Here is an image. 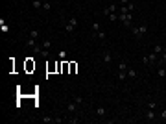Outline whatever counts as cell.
<instances>
[{
	"mask_svg": "<svg viewBox=\"0 0 166 124\" xmlns=\"http://www.w3.org/2000/svg\"><path fill=\"white\" fill-rule=\"evenodd\" d=\"M76 26H78V19L72 17V19H68V22L65 24V32H67V33H72V32L76 30Z\"/></svg>",
	"mask_w": 166,
	"mask_h": 124,
	"instance_id": "1",
	"label": "cell"
},
{
	"mask_svg": "<svg viewBox=\"0 0 166 124\" xmlns=\"http://www.w3.org/2000/svg\"><path fill=\"white\" fill-rule=\"evenodd\" d=\"M103 13H105L107 17H109L111 13H118V6H116V4H111L109 8H105V9H103Z\"/></svg>",
	"mask_w": 166,
	"mask_h": 124,
	"instance_id": "2",
	"label": "cell"
},
{
	"mask_svg": "<svg viewBox=\"0 0 166 124\" xmlns=\"http://www.w3.org/2000/svg\"><path fill=\"white\" fill-rule=\"evenodd\" d=\"M26 70H28V72L35 70V61H33L31 57H28V59H26Z\"/></svg>",
	"mask_w": 166,
	"mask_h": 124,
	"instance_id": "3",
	"label": "cell"
},
{
	"mask_svg": "<svg viewBox=\"0 0 166 124\" xmlns=\"http://www.w3.org/2000/svg\"><path fill=\"white\" fill-rule=\"evenodd\" d=\"M111 59H113L111 52H109V50H105V52H103V63H111Z\"/></svg>",
	"mask_w": 166,
	"mask_h": 124,
	"instance_id": "4",
	"label": "cell"
},
{
	"mask_svg": "<svg viewBox=\"0 0 166 124\" xmlns=\"http://www.w3.org/2000/svg\"><path fill=\"white\" fill-rule=\"evenodd\" d=\"M127 69H129V67H127V63H126V61H120L118 70H120V72H127Z\"/></svg>",
	"mask_w": 166,
	"mask_h": 124,
	"instance_id": "5",
	"label": "cell"
},
{
	"mask_svg": "<svg viewBox=\"0 0 166 124\" xmlns=\"http://www.w3.org/2000/svg\"><path fill=\"white\" fill-rule=\"evenodd\" d=\"M68 69H70V63L63 61V63H61V72H63V74H67V72H68Z\"/></svg>",
	"mask_w": 166,
	"mask_h": 124,
	"instance_id": "6",
	"label": "cell"
},
{
	"mask_svg": "<svg viewBox=\"0 0 166 124\" xmlns=\"http://www.w3.org/2000/svg\"><path fill=\"white\" fill-rule=\"evenodd\" d=\"M67 109H68V113H74L78 109V104H76V102H70V104L67 106Z\"/></svg>",
	"mask_w": 166,
	"mask_h": 124,
	"instance_id": "7",
	"label": "cell"
},
{
	"mask_svg": "<svg viewBox=\"0 0 166 124\" xmlns=\"http://www.w3.org/2000/svg\"><path fill=\"white\" fill-rule=\"evenodd\" d=\"M96 115H98V117H103V115H105V108H103V106H98V108H96Z\"/></svg>",
	"mask_w": 166,
	"mask_h": 124,
	"instance_id": "8",
	"label": "cell"
},
{
	"mask_svg": "<svg viewBox=\"0 0 166 124\" xmlns=\"http://www.w3.org/2000/svg\"><path fill=\"white\" fill-rule=\"evenodd\" d=\"M76 70H78V63H70V69H68V74H76Z\"/></svg>",
	"mask_w": 166,
	"mask_h": 124,
	"instance_id": "9",
	"label": "cell"
},
{
	"mask_svg": "<svg viewBox=\"0 0 166 124\" xmlns=\"http://www.w3.org/2000/svg\"><path fill=\"white\" fill-rule=\"evenodd\" d=\"M162 48H164L162 45H155V46H153V52H155L157 56H161V54H162Z\"/></svg>",
	"mask_w": 166,
	"mask_h": 124,
	"instance_id": "10",
	"label": "cell"
},
{
	"mask_svg": "<svg viewBox=\"0 0 166 124\" xmlns=\"http://www.w3.org/2000/svg\"><path fill=\"white\" fill-rule=\"evenodd\" d=\"M157 76H159V78H164V76H166V69H164L162 65L159 67V70H157Z\"/></svg>",
	"mask_w": 166,
	"mask_h": 124,
	"instance_id": "11",
	"label": "cell"
},
{
	"mask_svg": "<svg viewBox=\"0 0 166 124\" xmlns=\"http://www.w3.org/2000/svg\"><path fill=\"white\" fill-rule=\"evenodd\" d=\"M146 119H148V120H153V119H155V113H153V109H148V111H146Z\"/></svg>",
	"mask_w": 166,
	"mask_h": 124,
	"instance_id": "12",
	"label": "cell"
},
{
	"mask_svg": "<svg viewBox=\"0 0 166 124\" xmlns=\"http://www.w3.org/2000/svg\"><path fill=\"white\" fill-rule=\"evenodd\" d=\"M33 8L35 9H41V8H43V0H33Z\"/></svg>",
	"mask_w": 166,
	"mask_h": 124,
	"instance_id": "13",
	"label": "cell"
},
{
	"mask_svg": "<svg viewBox=\"0 0 166 124\" xmlns=\"http://www.w3.org/2000/svg\"><path fill=\"white\" fill-rule=\"evenodd\" d=\"M127 78H137V72H135V69H127Z\"/></svg>",
	"mask_w": 166,
	"mask_h": 124,
	"instance_id": "14",
	"label": "cell"
},
{
	"mask_svg": "<svg viewBox=\"0 0 166 124\" xmlns=\"http://www.w3.org/2000/svg\"><path fill=\"white\" fill-rule=\"evenodd\" d=\"M41 46H43V48H44V50H48V48H50V46H52V43H50V41H48V39H46V41H43V43H41Z\"/></svg>",
	"mask_w": 166,
	"mask_h": 124,
	"instance_id": "15",
	"label": "cell"
},
{
	"mask_svg": "<svg viewBox=\"0 0 166 124\" xmlns=\"http://www.w3.org/2000/svg\"><path fill=\"white\" fill-rule=\"evenodd\" d=\"M96 35H98L100 41H105V32H101V30H100V32H96Z\"/></svg>",
	"mask_w": 166,
	"mask_h": 124,
	"instance_id": "16",
	"label": "cell"
},
{
	"mask_svg": "<svg viewBox=\"0 0 166 124\" xmlns=\"http://www.w3.org/2000/svg\"><path fill=\"white\" fill-rule=\"evenodd\" d=\"M118 15H120V13H111V15H109V20H113V22H114V20H118Z\"/></svg>",
	"mask_w": 166,
	"mask_h": 124,
	"instance_id": "17",
	"label": "cell"
},
{
	"mask_svg": "<svg viewBox=\"0 0 166 124\" xmlns=\"http://www.w3.org/2000/svg\"><path fill=\"white\" fill-rule=\"evenodd\" d=\"M43 9L50 11V9H52V4H50V2H43Z\"/></svg>",
	"mask_w": 166,
	"mask_h": 124,
	"instance_id": "18",
	"label": "cell"
},
{
	"mask_svg": "<svg viewBox=\"0 0 166 124\" xmlns=\"http://www.w3.org/2000/svg\"><path fill=\"white\" fill-rule=\"evenodd\" d=\"M30 37H31V39H37V37H39V32H37V30H31V32H30Z\"/></svg>",
	"mask_w": 166,
	"mask_h": 124,
	"instance_id": "19",
	"label": "cell"
},
{
	"mask_svg": "<svg viewBox=\"0 0 166 124\" xmlns=\"http://www.w3.org/2000/svg\"><path fill=\"white\" fill-rule=\"evenodd\" d=\"M126 78H127V72H120V74H118V80H120V81H124Z\"/></svg>",
	"mask_w": 166,
	"mask_h": 124,
	"instance_id": "20",
	"label": "cell"
},
{
	"mask_svg": "<svg viewBox=\"0 0 166 124\" xmlns=\"http://www.w3.org/2000/svg\"><path fill=\"white\" fill-rule=\"evenodd\" d=\"M92 32H100V22H92Z\"/></svg>",
	"mask_w": 166,
	"mask_h": 124,
	"instance_id": "21",
	"label": "cell"
},
{
	"mask_svg": "<svg viewBox=\"0 0 166 124\" xmlns=\"http://www.w3.org/2000/svg\"><path fill=\"white\" fill-rule=\"evenodd\" d=\"M161 59H162V61H166V46L162 48V54H161Z\"/></svg>",
	"mask_w": 166,
	"mask_h": 124,
	"instance_id": "22",
	"label": "cell"
},
{
	"mask_svg": "<svg viewBox=\"0 0 166 124\" xmlns=\"http://www.w3.org/2000/svg\"><path fill=\"white\" fill-rule=\"evenodd\" d=\"M74 102H76V104H81V102H83V96H76Z\"/></svg>",
	"mask_w": 166,
	"mask_h": 124,
	"instance_id": "23",
	"label": "cell"
},
{
	"mask_svg": "<svg viewBox=\"0 0 166 124\" xmlns=\"http://www.w3.org/2000/svg\"><path fill=\"white\" fill-rule=\"evenodd\" d=\"M59 57H61V59H65V57H67V52H65V50H61V52H59Z\"/></svg>",
	"mask_w": 166,
	"mask_h": 124,
	"instance_id": "24",
	"label": "cell"
},
{
	"mask_svg": "<svg viewBox=\"0 0 166 124\" xmlns=\"http://www.w3.org/2000/svg\"><path fill=\"white\" fill-rule=\"evenodd\" d=\"M2 32H4V33H6V32H8V24H6V22H4V20H2Z\"/></svg>",
	"mask_w": 166,
	"mask_h": 124,
	"instance_id": "25",
	"label": "cell"
},
{
	"mask_svg": "<svg viewBox=\"0 0 166 124\" xmlns=\"http://www.w3.org/2000/svg\"><path fill=\"white\" fill-rule=\"evenodd\" d=\"M43 122H54V119H52V117H44Z\"/></svg>",
	"mask_w": 166,
	"mask_h": 124,
	"instance_id": "26",
	"label": "cell"
},
{
	"mask_svg": "<svg viewBox=\"0 0 166 124\" xmlns=\"http://www.w3.org/2000/svg\"><path fill=\"white\" fill-rule=\"evenodd\" d=\"M155 106H157L155 102H150V104H148V108H150V109H155Z\"/></svg>",
	"mask_w": 166,
	"mask_h": 124,
	"instance_id": "27",
	"label": "cell"
},
{
	"mask_svg": "<svg viewBox=\"0 0 166 124\" xmlns=\"http://www.w3.org/2000/svg\"><path fill=\"white\" fill-rule=\"evenodd\" d=\"M161 119H164V120H166V108L162 109V113H161Z\"/></svg>",
	"mask_w": 166,
	"mask_h": 124,
	"instance_id": "28",
	"label": "cell"
},
{
	"mask_svg": "<svg viewBox=\"0 0 166 124\" xmlns=\"http://www.w3.org/2000/svg\"><path fill=\"white\" fill-rule=\"evenodd\" d=\"M126 4H129V0H120V6H126Z\"/></svg>",
	"mask_w": 166,
	"mask_h": 124,
	"instance_id": "29",
	"label": "cell"
},
{
	"mask_svg": "<svg viewBox=\"0 0 166 124\" xmlns=\"http://www.w3.org/2000/svg\"><path fill=\"white\" fill-rule=\"evenodd\" d=\"M92 2H96V0H92Z\"/></svg>",
	"mask_w": 166,
	"mask_h": 124,
	"instance_id": "30",
	"label": "cell"
}]
</instances>
